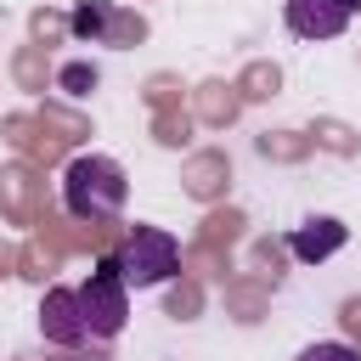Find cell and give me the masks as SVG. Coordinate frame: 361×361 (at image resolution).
Here are the masks:
<instances>
[{
	"label": "cell",
	"instance_id": "obj_1",
	"mask_svg": "<svg viewBox=\"0 0 361 361\" xmlns=\"http://www.w3.org/2000/svg\"><path fill=\"white\" fill-rule=\"evenodd\" d=\"M124 197H130V180H124V164L118 158H102V152H85L62 169V209L73 220H118L124 214Z\"/></svg>",
	"mask_w": 361,
	"mask_h": 361
},
{
	"label": "cell",
	"instance_id": "obj_2",
	"mask_svg": "<svg viewBox=\"0 0 361 361\" xmlns=\"http://www.w3.org/2000/svg\"><path fill=\"white\" fill-rule=\"evenodd\" d=\"M107 259H113V271L124 276V288H158V282H169L175 271H180V243H175V231H164V226H130L113 248H107Z\"/></svg>",
	"mask_w": 361,
	"mask_h": 361
},
{
	"label": "cell",
	"instance_id": "obj_3",
	"mask_svg": "<svg viewBox=\"0 0 361 361\" xmlns=\"http://www.w3.org/2000/svg\"><path fill=\"white\" fill-rule=\"evenodd\" d=\"M79 316H85L90 344L118 338V333H124V322H130V288H124V276L113 271V259H107V254H102V259H96V271L79 282Z\"/></svg>",
	"mask_w": 361,
	"mask_h": 361
},
{
	"label": "cell",
	"instance_id": "obj_4",
	"mask_svg": "<svg viewBox=\"0 0 361 361\" xmlns=\"http://www.w3.org/2000/svg\"><path fill=\"white\" fill-rule=\"evenodd\" d=\"M39 338L51 350H85L90 344L85 316H79V288H45V299H39Z\"/></svg>",
	"mask_w": 361,
	"mask_h": 361
},
{
	"label": "cell",
	"instance_id": "obj_5",
	"mask_svg": "<svg viewBox=\"0 0 361 361\" xmlns=\"http://www.w3.org/2000/svg\"><path fill=\"white\" fill-rule=\"evenodd\" d=\"M68 34L73 39H90V45H118V39H141L147 23L141 17H118L113 0H79L68 11Z\"/></svg>",
	"mask_w": 361,
	"mask_h": 361
},
{
	"label": "cell",
	"instance_id": "obj_6",
	"mask_svg": "<svg viewBox=\"0 0 361 361\" xmlns=\"http://www.w3.org/2000/svg\"><path fill=\"white\" fill-rule=\"evenodd\" d=\"M361 0H288V28L299 39H338Z\"/></svg>",
	"mask_w": 361,
	"mask_h": 361
},
{
	"label": "cell",
	"instance_id": "obj_7",
	"mask_svg": "<svg viewBox=\"0 0 361 361\" xmlns=\"http://www.w3.org/2000/svg\"><path fill=\"white\" fill-rule=\"evenodd\" d=\"M344 237H350V226H344V220H333V214H310V220H299V226H293L288 248H293V259L322 265L327 254H338V248H344Z\"/></svg>",
	"mask_w": 361,
	"mask_h": 361
},
{
	"label": "cell",
	"instance_id": "obj_8",
	"mask_svg": "<svg viewBox=\"0 0 361 361\" xmlns=\"http://www.w3.org/2000/svg\"><path fill=\"white\" fill-rule=\"evenodd\" d=\"M293 361H361V350H350L344 338H316V344H305Z\"/></svg>",
	"mask_w": 361,
	"mask_h": 361
},
{
	"label": "cell",
	"instance_id": "obj_9",
	"mask_svg": "<svg viewBox=\"0 0 361 361\" xmlns=\"http://www.w3.org/2000/svg\"><path fill=\"white\" fill-rule=\"evenodd\" d=\"M62 85H68L73 96H85V90L96 85V68H62Z\"/></svg>",
	"mask_w": 361,
	"mask_h": 361
}]
</instances>
